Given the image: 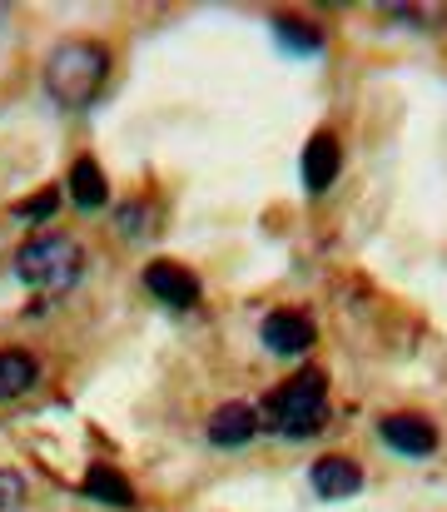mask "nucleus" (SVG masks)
I'll list each match as a JSON object with an SVG mask.
<instances>
[{
  "mask_svg": "<svg viewBox=\"0 0 447 512\" xmlns=\"http://www.w3.org/2000/svg\"><path fill=\"white\" fill-rule=\"evenodd\" d=\"M328 423V378L318 368H298L259 403V428H274L284 438H308Z\"/></svg>",
  "mask_w": 447,
  "mask_h": 512,
  "instance_id": "1",
  "label": "nucleus"
},
{
  "mask_svg": "<svg viewBox=\"0 0 447 512\" xmlns=\"http://www.w3.org/2000/svg\"><path fill=\"white\" fill-rule=\"evenodd\" d=\"M105 75H110V50L95 45V40H65V45L45 60V90H50V100L65 105V110H85V105L100 95Z\"/></svg>",
  "mask_w": 447,
  "mask_h": 512,
  "instance_id": "2",
  "label": "nucleus"
},
{
  "mask_svg": "<svg viewBox=\"0 0 447 512\" xmlns=\"http://www.w3.org/2000/svg\"><path fill=\"white\" fill-rule=\"evenodd\" d=\"M15 274L40 294H70L85 274V249L70 234H35L15 249Z\"/></svg>",
  "mask_w": 447,
  "mask_h": 512,
  "instance_id": "3",
  "label": "nucleus"
},
{
  "mask_svg": "<svg viewBox=\"0 0 447 512\" xmlns=\"http://www.w3.org/2000/svg\"><path fill=\"white\" fill-rule=\"evenodd\" d=\"M378 438L403 458H433L438 453V423L423 418V413H388L378 423Z\"/></svg>",
  "mask_w": 447,
  "mask_h": 512,
  "instance_id": "4",
  "label": "nucleus"
},
{
  "mask_svg": "<svg viewBox=\"0 0 447 512\" xmlns=\"http://www.w3.org/2000/svg\"><path fill=\"white\" fill-rule=\"evenodd\" d=\"M259 339H264L269 353H279V358H298V353H308V348H313L318 329H313V319H308L303 309H274V314L264 319Z\"/></svg>",
  "mask_w": 447,
  "mask_h": 512,
  "instance_id": "5",
  "label": "nucleus"
},
{
  "mask_svg": "<svg viewBox=\"0 0 447 512\" xmlns=\"http://www.w3.org/2000/svg\"><path fill=\"white\" fill-rule=\"evenodd\" d=\"M145 289L159 304H169V309H194V304H199V279H194L184 264H174V259L145 264Z\"/></svg>",
  "mask_w": 447,
  "mask_h": 512,
  "instance_id": "6",
  "label": "nucleus"
},
{
  "mask_svg": "<svg viewBox=\"0 0 447 512\" xmlns=\"http://www.w3.org/2000/svg\"><path fill=\"white\" fill-rule=\"evenodd\" d=\"M338 170H343V145H338V135H333V130H313L308 145H303V184H308V194H328Z\"/></svg>",
  "mask_w": 447,
  "mask_h": 512,
  "instance_id": "7",
  "label": "nucleus"
},
{
  "mask_svg": "<svg viewBox=\"0 0 447 512\" xmlns=\"http://www.w3.org/2000/svg\"><path fill=\"white\" fill-rule=\"evenodd\" d=\"M308 483H313V493L318 498H328V503H343V498H353V493H363V468L353 463V458H318L313 468H308Z\"/></svg>",
  "mask_w": 447,
  "mask_h": 512,
  "instance_id": "8",
  "label": "nucleus"
},
{
  "mask_svg": "<svg viewBox=\"0 0 447 512\" xmlns=\"http://www.w3.org/2000/svg\"><path fill=\"white\" fill-rule=\"evenodd\" d=\"M259 433V408L254 403H224L209 418V443L214 448H244Z\"/></svg>",
  "mask_w": 447,
  "mask_h": 512,
  "instance_id": "9",
  "label": "nucleus"
},
{
  "mask_svg": "<svg viewBox=\"0 0 447 512\" xmlns=\"http://www.w3.org/2000/svg\"><path fill=\"white\" fill-rule=\"evenodd\" d=\"M40 383V358L30 348H0V403L25 398Z\"/></svg>",
  "mask_w": 447,
  "mask_h": 512,
  "instance_id": "10",
  "label": "nucleus"
},
{
  "mask_svg": "<svg viewBox=\"0 0 447 512\" xmlns=\"http://www.w3.org/2000/svg\"><path fill=\"white\" fill-rule=\"evenodd\" d=\"M85 498H95V503H105V508H135L130 478H125L120 468H110V463H95V468L85 473Z\"/></svg>",
  "mask_w": 447,
  "mask_h": 512,
  "instance_id": "11",
  "label": "nucleus"
},
{
  "mask_svg": "<svg viewBox=\"0 0 447 512\" xmlns=\"http://www.w3.org/2000/svg\"><path fill=\"white\" fill-rule=\"evenodd\" d=\"M70 199H75L85 214H95V209L110 204V179H105V170H100L90 155L75 160V170H70Z\"/></svg>",
  "mask_w": 447,
  "mask_h": 512,
  "instance_id": "12",
  "label": "nucleus"
},
{
  "mask_svg": "<svg viewBox=\"0 0 447 512\" xmlns=\"http://www.w3.org/2000/svg\"><path fill=\"white\" fill-rule=\"evenodd\" d=\"M274 35H279V45H289L294 55H318V50H323V30L308 25V20H294V15H279V20H274Z\"/></svg>",
  "mask_w": 447,
  "mask_h": 512,
  "instance_id": "13",
  "label": "nucleus"
},
{
  "mask_svg": "<svg viewBox=\"0 0 447 512\" xmlns=\"http://www.w3.org/2000/svg\"><path fill=\"white\" fill-rule=\"evenodd\" d=\"M50 214H60V189H55V184L15 204V219H25V224H45Z\"/></svg>",
  "mask_w": 447,
  "mask_h": 512,
  "instance_id": "14",
  "label": "nucleus"
},
{
  "mask_svg": "<svg viewBox=\"0 0 447 512\" xmlns=\"http://www.w3.org/2000/svg\"><path fill=\"white\" fill-rule=\"evenodd\" d=\"M20 503H25V478L15 468H0V512L20 508Z\"/></svg>",
  "mask_w": 447,
  "mask_h": 512,
  "instance_id": "15",
  "label": "nucleus"
}]
</instances>
